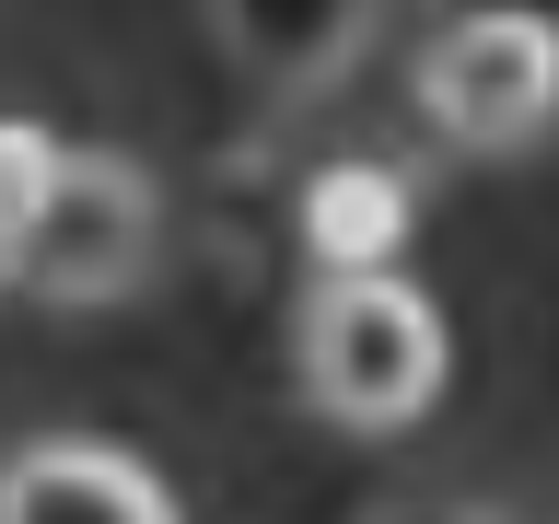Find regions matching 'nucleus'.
<instances>
[{"mask_svg":"<svg viewBox=\"0 0 559 524\" xmlns=\"http://www.w3.org/2000/svg\"><path fill=\"white\" fill-rule=\"evenodd\" d=\"M292 361H304V396L338 419V431L396 443V431H419L431 396H443V314H431V291H408L396 269L314 279Z\"/></svg>","mask_w":559,"mask_h":524,"instance_id":"obj_1","label":"nucleus"},{"mask_svg":"<svg viewBox=\"0 0 559 524\" xmlns=\"http://www.w3.org/2000/svg\"><path fill=\"white\" fill-rule=\"evenodd\" d=\"M408 94L454 152H536L559 129V24L548 12H454L419 47Z\"/></svg>","mask_w":559,"mask_h":524,"instance_id":"obj_2","label":"nucleus"},{"mask_svg":"<svg viewBox=\"0 0 559 524\" xmlns=\"http://www.w3.org/2000/svg\"><path fill=\"white\" fill-rule=\"evenodd\" d=\"M152 234H164V199H152V175L129 164V152H59V175H47V210L24 222V245H12V291H35V303H117L140 269H152Z\"/></svg>","mask_w":559,"mask_h":524,"instance_id":"obj_3","label":"nucleus"},{"mask_svg":"<svg viewBox=\"0 0 559 524\" xmlns=\"http://www.w3.org/2000/svg\"><path fill=\"white\" fill-rule=\"evenodd\" d=\"M0 524H175L164 478L117 443H24L0 466Z\"/></svg>","mask_w":559,"mask_h":524,"instance_id":"obj_4","label":"nucleus"},{"mask_svg":"<svg viewBox=\"0 0 559 524\" xmlns=\"http://www.w3.org/2000/svg\"><path fill=\"white\" fill-rule=\"evenodd\" d=\"M408 245V175L396 164H314L304 175V257L326 279H373Z\"/></svg>","mask_w":559,"mask_h":524,"instance_id":"obj_5","label":"nucleus"},{"mask_svg":"<svg viewBox=\"0 0 559 524\" xmlns=\"http://www.w3.org/2000/svg\"><path fill=\"white\" fill-rule=\"evenodd\" d=\"M210 24L234 35V59L269 82V94H326L361 47H373V0H314V12H245V0H222Z\"/></svg>","mask_w":559,"mask_h":524,"instance_id":"obj_6","label":"nucleus"},{"mask_svg":"<svg viewBox=\"0 0 559 524\" xmlns=\"http://www.w3.org/2000/svg\"><path fill=\"white\" fill-rule=\"evenodd\" d=\"M47 175H59V140H47V129H24V117H0V269H12L24 222L47 210Z\"/></svg>","mask_w":559,"mask_h":524,"instance_id":"obj_7","label":"nucleus"},{"mask_svg":"<svg viewBox=\"0 0 559 524\" xmlns=\"http://www.w3.org/2000/svg\"><path fill=\"white\" fill-rule=\"evenodd\" d=\"M408 524H489V513H408Z\"/></svg>","mask_w":559,"mask_h":524,"instance_id":"obj_8","label":"nucleus"}]
</instances>
